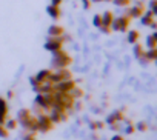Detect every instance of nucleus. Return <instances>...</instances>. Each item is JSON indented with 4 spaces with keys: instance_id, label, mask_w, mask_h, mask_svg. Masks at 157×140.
<instances>
[{
    "instance_id": "nucleus-1",
    "label": "nucleus",
    "mask_w": 157,
    "mask_h": 140,
    "mask_svg": "<svg viewBox=\"0 0 157 140\" xmlns=\"http://www.w3.org/2000/svg\"><path fill=\"white\" fill-rule=\"evenodd\" d=\"M51 65L56 68V69H63V68H68L71 65V57L68 55L66 51L63 49H59L56 52H52V62Z\"/></svg>"
},
{
    "instance_id": "nucleus-2",
    "label": "nucleus",
    "mask_w": 157,
    "mask_h": 140,
    "mask_svg": "<svg viewBox=\"0 0 157 140\" xmlns=\"http://www.w3.org/2000/svg\"><path fill=\"white\" fill-rule=\"evenodd\" d=\"M129 22L131 19L128 16H120V17H114L113 23H111V29L119 31V32H125L129 28Z\"/></svg>"
},
{
    "instance_id": "nucleus-3",
    "label": "nucleus",
    "mask_w": 157,
    "mask_h": 140,
    "mask_svg": "<svg viewBox=\"0 0 157 140\" xmlns=\"http://www.w3.org/2000/svg\"><path fill=\"white\" fill-rule=\"evenodd\" d=\"M69 79H72L71 73L68 71L66 68H63V69H56V71L51 73L49 82H51L52 85H56V83H60V82H63V80H69Z\"/></svg>"
},
{
    "instance_id": "nucleus-4",
    "label": "nucleus",
    "mask_w": 157,
    "mask_h": 140,
    "mask_svg": "<svg viewBox=\"0 0 157 140\" xmlns=\"http://www.w3.org/2000/svg\"><path fill=\"white\" fill-rule=\"evenodd\" d=\"M63 43H65V37H63V36H62V37H49L48 42L45 43V48H46L48 51H51V52H56V51L62 49Z\"/></svg>"
},
{
    "instance_id": "nucleus-5",
    "label": "nucleus",
    "mask_w": 157,
    "mask_h": 140,
    "mask_svg": "<svg viewBox=\"0 0 157 140\" xmlns=\"http://www.w3.org/2000/svg\"><path fill=\"white\" fill-rule=\"evenodd\" d=\"M36 103L40 109H51L52 108V94H37Z\"/></svg>"
},
{
    "instance_id": "nucleus-6",
    "label": "nucleus",
    "mask_w": 157,
    "mask_h": 140,
    "mask_svg": "<svg viewBox=\"0 0 157 140\" xmlns=\"http://www.w3.org/2000/svg\"><path fill=\"white\" fill-rule=\"evenodd\" d=\"M75 86H77L75 82H74L72 79H69V80H63V82H60V83H56V85H54V91L63 93V94H69Z\"/></svg>"
},
{
    "instance_id": "nucleus-7",
    "label": "nucleus",
    "mask_w": 157,
    "mask_h": 140,
    "mask_svg": "<svg viewBox=\"0 0 157 140\" xmlns=\"http://www.w3.org/2000/svg\"><path fill=\"white\" fill-rule=\"evenodd\" d=\"M37 125H39V131H42V132H48V131H51L52 126H54V123L51 122L49 115H46V114H39V117H37Z\"/></svg>"
},
{
    "instance_id": "nucleus-8",
    "label": "nucleus",
    "mask_w": 157,
    "mask_h": 140,
    "mask_svg": "<svg viewBox=\"0 0 157 140\" xmlns=\"http://www.w3.org/2000/svg\"><path fill=\"white\" fill-rule=\"evenodd\" d=\"M49 119L51 122L56 125V123H60L63 120L68 119V112L66 111H60V109H56V108H51V114H49Z\"/></svg>"
},
{
    "instance_id": "nucleus-9",
    "label": "nucleus",
    "mask_w": 157,
    "mask_h": 140,
    "mask_svg": "<svg viewBox=\"0 0 157 140\" xmlns=\"http://www.w3.org/2000/svg\"><path fill=\"white\" fill-rule=\"evenodd\" d=\"M143 13H145V6L142 3H139V5H134L132 8H129L125 16H128L129 19H139L143 16Z\"/></svg>"
},
{
    "instance_id": "nucleus-10",
    "label": "nucleus",
    "mask_w": 157,
    "mask_h": 140,
    "mask_svg": "<svg viewBox=\"0 0 157 140\" xmlns=\"http://www.w3.org/2000/svg\"><path fill=\"white\" fill-rule=\"evenodd\" d=\"M26 131H29V132H36V131H39V125H37V117H34V115H31L23 125H22Z\"/></svg>"
},
{
    "instance_id": "nucleus-11",
    "label": "nucleus",
    "mask_w": 157,
    "mask_h": 140,
    "mask_svg": "<svg viewBox=\"0 0 157 140\" xmlns=\"http://www.w3.org/2000/svg\"><path fill=\"white\" fill-rule=\"evenodd\" d=\"M8 119V103L3 97H0V123H5V120Z\"/></svg>"
},
{
    "instance_id": "nucleus-12",
    "label": "nucleus",
    "mask_w": 157,
    "mask_h": 140,
    "mask_svg": "<svg viewBox=\"0 0 157 140\" xmlns=\"http://www.w3.org/2000/svg\"><path fill=\"white\" fill-rule=\"evenodd\" d=\"M154 13L152 11H146V13H143V16H142V23L143 25H148V26H151V28H155V22H154Z\"/></svg>"
},
{
    "instance_id": "nucleus-13",
    "label": "nucleus",
    "mask_w": 157,
    "mask_h": 140,
    "mask_svg": "<svg viewBox=\"0 0 157 140\" xmlns=\"http://www.w3.org/2000/svg\"><path fill=\"white\" fill-rule=\"evenodd\" d=\"M122 120H125L123 112H122V111H114L111 115H108L106 123H108V125H114V123H120Z\"/></svg>"
},
{
    "instance_id": "nucleus-14",
    "label": "nucleus",
    "mask_w": 157,
    "mask_h": 140,
    "mask_svg": "<svg viewBox=\"0 0 157 140\" xmlns=\"http://www.w3.org/2000/svg\"><path fill=\"white\" fill-rule=\"evenodd\" d=\"M51 69H42V71H39L34 77L39 80V83H43V82H49V77H51Z\"/></svg>"
},
{
    "instance_id": "nucleus-15",
    "label": "nucleus",
    "mask_w": 157,
    "mask_h": 140,
    "mask_svg": "<svg viewBox=\"0 0 157 140\" xmlns=\"http://www.w3.org/2000/svg\"><path fill=\"white\" fill-rule=\"evenodd\" d=\"M114 20V14L111 11H105L102 14V26H106V28H111V23Z\"/></svg>"
},
{
    "instance_id": "nucleus-16",
    "label": "nucleus",
    "mask_w": 157,
    "mask_h": 140,
    "mask_svg": "<svg viewBox=\"0 0 157 140\" xmlns=\"http://www.w3.org/2000/svg\"><path fill=\"white\" fill-rule=\"evenodd\" d=\"M63 28L62 26H59V25H52V26H49V29H48V34H49V37H62L63 36Z\"/></svg>"
},
{
    "instance_id": "nucleus-17",
    "label": "nucleus",
    "mask_w": 157,
    "mask_h": 140,
    "mask_svg": "<svg viewBox=\"0 0 157 140\" xmlns=\"http://www.w3.org/2000/svg\"><path fill=\"white\" fill-rule=\"evenodd\" d=\"M31 115H33V114H31L29 109H20L19 114H17V123H22V125H23Z\"/></svg>"
},
{
    "instance_id": "nucleus-18",
    "label": "nucleus",
    "mask_w": 157,
    "mask_h": 140,
    "mask_svg": "<svg viewBox=\"0 0 157 140\" xmlns=\"http://www.w3.org/2000/svg\"><path fill=\"white\" fill-rule=\"evenodd\" d=\"M155 59H157V49H148V51H145L142 62H154Z\"/></svg>"
},
{
    "instance_id": "nucleus-19",
    "label": "nucleus",
    "mask_w": 157,
    "mask_h": 140,
    "mask_svg": "<svg viewBox=\"0 0 157 140\" xmlns=\"http://www.w3.org/2000/svg\"><path fill=\"white\" fill-rule=\"evenodd\" d=\"M46 11H48V14H49L52 19H56V20L60 17V8L56 6V5H49V6L46 8Z\"/></svg>"
},
{
    "instance_id": "nucleus-20",
    "label": "nucleus",
    "mask_w": 157,
    "mask_h": 140,
    "mask_svg": "<svg viewBox=\"0 0 157 140\" xmlns=\"http://www.w3.org/2000/svg\"><path fill=\"white\" fill-rule=\"evenodd\" d=\"M146 46H148V49H155V46H157V34H155V32L151 34V36H148V39H146Z\"/></svg>"
},
{
    "instance_id": "nucleus-21",
    "label": "nucleus",
    "mask_w": 157,
    "mask_h": 140,
    "mask_svg": "<svg viewBox=\"0 0 157 140\" xmlns=\"http://www.w3.org/2000/svg\"><path fill=\"white\" fill-rule=\"evenodd\" d=\"M134 55L142 62L143 60V55H145V49H143V46L142 45H139V43H134Z\"/></svg>"
},
{
    "instance_id": "nucleus-22",
    "label": "nucleus",
    "mask_w": 157,
    "mask_h": 140,
    "mask_svg": "<svg viewBox=\"0 0 157 140\" xmlns=\"http://www.w3.org/2000/svg\"><path fill=\"white\" fill-rule=\"evenodd\" d=\"M139 37H140V34H139V31H136V29H131V31L128 32V42L132 43V45L139 42Z\"/></svg>"
},
{
    "instance_id": "nucleus-23",
    "label": "nucleus",
    "mask_w": 157,
    "mask_h": 140,
    "mask_svg": "<svg viewBox=\"0 0 157 140\" xmlns=\"http://www.w3.org/2000/svg\"><path fill=\"white\" fill-rule=\"evenodd\" d=\"M3 125H5V128H6V129H8V131H10V129H16V128H17V125H19V123H17V120H14V119H10V120H8V119H6V120H5V123H3Z\"/></svg>"
},
{
    "instance_id": "nucleus-24",
    "label": "nucleus",
    "mask_w": 157,
    "mask_h": 140,
    "mask_svg": "<svg viewBox=\"0 0 157 140\" xmlns=\"http://www.w3.org/2000/svg\"><path fill=\"white\" fill-rule=\"evenodd\" d=\"M8 134H10V131L5 128V125L0 123V137H2V138H6V137H8Z\"/></svg>"
},
{
    "instance_id": "nucleus-25",
    "label": "nucleus",
    "mask_w": 157,
    "mask_h": 140,
    "mask_svg": "<svg viewBox=\"0 0 157 140\" xmlns=\"http://www.w3.org/2000/svg\"><path fill=\"white\" fill-rule=\"evenodd\" d=\"M114 2V5H117V6H128L129 3H131V0H113Z\"/></svg>"
},
{
    "instance_id": "nucleus-26",
    "label": "nucleus",
    "mask_w": 157,
    "mask_h": 140,
    "mask_svg": "<svg viewBox=\"0 0 157 140\" xmlns=\"http://www.w3.org/2000/svg\"><path fill=\"white\" fill-rule=\"evenodd\" d=\"M93 22H94V25H96L97 28H100V26H102V16H100V14L94 16V20H93Z\"/></svg>"
},
{
    "instance_id": "nucleus-27",
    "label": "nucleus",
    "mask_w": 157,
    "mask_h": 140,
    "mask_svg": "<svg viewBox=\"0 0 157 140\" xmlns=\"http://www.w3.org/2000/svg\"><path fill=\"white\" fill-rule=\"evenodd\" d=\"M103 126H105L103 122H93V123H91V129H100V128H103Z\"/></svg>"
},
{
    "instance_id": "nucleus-28",
    "label": "nucleus",
    "mask_w": 157,
    "mask_h": 140,
    "mask_svg": "<svg viewBox=\"0 0 157 140\" xmlns=\"http://www.w3.org/2000/svg\"><path fill=\"white\" fill-rule=\"evenodd\" d=\"M136 128H137V129H139V131H146V129H148V125H146V123H145V122H139V123H137V126H136Z\"/></svg>"
},
{
    "instance_id": "nucleus-29",
    "label": "nucleus",
    "mask_w": 157,
    "mask_h": 140,
    "mask_svg": "<svg viewBox=\"0 0 157 140\" xmlns=\"http://www.w3.org/2000/svg\"><path fill=\"white\" fill-rule=\"evenodd\" d=\"M134 131H136V126H134L132 123H128V126H126V131H125V132H126V134H131V132H134Z\"/></svg>"
},
{
    "instance_id": "nucleus-30",
    "label": "nucleus",
    "mask_w": 157,
    "mask_h": 140,
    "mask_svg": "<svg viewBox=\"0 0 157 140\" xmlns=\"http://www.w3.org/2000/svg\"><path fill=\"white\" fill-rule=\"evenodd\" d=\"M82 3H83L85 9H90L91 8V2H90V0H82Z\"/></svg>"
},
{
    "instance_id": "nucleus-31",
    "label": "nucleus",
    "mask_w": 157,
    "mask_h": 140,
    "mask_svg": "<svg viewBox=\"0 0 157 140\" xmlns=\"http://www.w3.org/2000/svg\"><path fill=\"white\" fill-rule=\"evenodd\" d=\"M111 140H125L123 138V135H120V134H116V135H113V138Z\"/></svg>"
},
{
    "instance_id": "nucleus-32",
    "label": "nucleus",
    "mask_w": 157,
    "mask_h": 140,
    "mask_svg": "<svg viewBox=\"0 0 157 140\" xmlns=\"http://www.w3.org/2000/svg\"><path fill=\"white\" fill-rule=\"evenodd\" d=\"M51 2H52L51 5H56V6H59V5H60V2H62V0H51Z\"/></svg>"
},
{
    "instance_id": "nucleus-33",
    "label": "nucleus",
    "mask_w": 157,
    "mask_h": 140,
    "mask_svg": "<svg viewBox=\"0 0 157 140\" xmlns=\"http://www.w3.org/2000/svg\"><path fill=\"white\" fill-rule=\"evenodd\" d=\"M8 97H10V99H11V97H14V93H13V91H10V93H8Z\"/></svg>"
},
{
    "instance_id": "nucleus-34",
    "label": "nucleus",
    "mask_w": 157,
    "mask_h": 140,
    "mask_svg": "<svg viewBox=\"0 0 157 140\" xmlns=\"http://www.w3.org/2000/svg\"><path fill=\"white\" fill-rule=\"evenodd\" d=\"M25 140H36V138H34V137H31V135H29V137H26V138H25Z\"/></svg>"
}]
</instances>
